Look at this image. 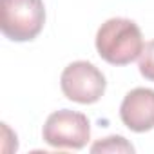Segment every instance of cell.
<instances>
[{"label":"cell","instance_id":"obj_1","mask_svg":"<svg viewBox=\"0 0 154 154\" xmlns=\"http://www.w3.org/2000/svg\"><path fill=\"white\" fill-rule=\"evenodd\" d=\"M143 36L136 22L109 18L96 33V51L111 65H127L143 51Z\"/></svg>","mask_w":154,"mask_h":154},{"label":"cell","instance_id":"obj_2","mask_svg":"<svg viewBox=\"0 0 154 154\" xmlns=\"http://www.w3.org/2000/svg\"><path fill=\"white\" fill-rule=\"evenodd\" d=\"M0 29L13 42H29L45 24L44 0H0Z\"/></svg>","mask_w":154,"mask_h":154},{"label":"cell","instance_id":"obj_3","mask_svg":"<svg viewBox=\"0 0 154 154\" xmlns=\"http://www.w3.org/2000/svg\"><path fill=\"white\" fill-rule=\"evenodd\" d=\"M44 141L54 149H84L91 138V123L85 114L71 109H62L53 114L44 123L42 129Z\"/></svg>","mask_w":154,"mask_h":154},{"label":"cell","instance_id":"obj_4","mask_svg":"<svg viewBox=\"0 0 154 154\" xmlns=\"http://www.w3.org/2000/svg\"><path fill=\"white\" fill-rule=\"evenodd\" d=\"M105 85L103 72L85 60L69 63L60 76V87L65 98L84 105L98 102L105 93Z\"/></svg>","mask_w":154,"mask_h":154},{"label":"cell","instance_id":"obj_5","mask_svg":"<svg viewBox=\"0 0 154 154\" xmlns=\"http://www.w3.org/2000/svg\"><path fill=\"white\" fill-rule=\"evenodd\" d=\"M120 118L134 132H147L154 129V91L136 87L125 94L120 105Z\"/></svg>","mask_w":154,"mask_h":154},{"label":"cell","instance_id":"obj_6","mask_svg":"<svg viewBox=\"0 0 154 154\" xmlns=\"http://www.w3.org/2000/svg\"><path fill=\"white\" fill-rule=\"evenodd\" d=\"M93 152H134V147L122 136H109L91 147Z\"/></svg>","mask_w":154,"mask_h":154},{"label":"cell","instance_id":"obj_7","mask_svg":"<svg viewBox=\"0 0 154 154\" xmlns=\"http://www.w3.org/2000/svg\"><path fill=\"white\" fill-rule=\"evenodd\" d=\"M138 67H140L141 76H145L147 80L154 82V40H150V42H147L143 45Z\"/></svg>","mask_w":154,"mask_h":154}]
</instances>
